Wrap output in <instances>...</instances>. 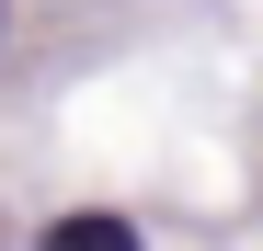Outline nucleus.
<instances>
[{"label": "nucleus", "instance_id": "obj_1", "mask_svg": "<svg viewBox=\"0 0 263 251\" xmlns=\"http://www.w3.org/2000/svg\"><path fill=\"white\" fill-rule=\"evenodd\" d=\"M46 251H138V228H126L115 205H69V217L46 228Z\"/></svg>", "mask_w": 263, "mask_h": 251}, {"label": "nucleus", "instance_id": "obj_2", "mask_svg": "<svg viewBox=\"0 0 263 251\" xmlns=\"http://www.w3.org/2000/svg\"><path fill=\"white\" fill-rule=\"evenodd\" d=\"M0 34H12V0H0Z\"/></svg>", "mask_w": 263, "mask_h": 251}]
</instances>
